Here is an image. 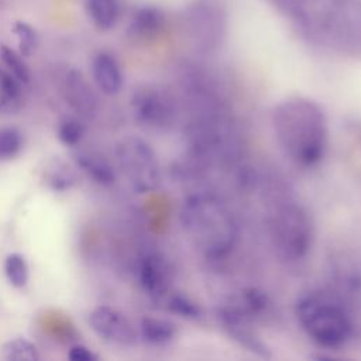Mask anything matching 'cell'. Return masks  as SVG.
I'll list each match as a JSON object with an SVG mask.
<instances>
[{"instance_id": "1", "label": "cell", "mask_w": 361, "mask_h": 361, "mask_svg": "<svg viewBox=\"0 0 361 361\" xmlns=\"http://www.w3.org/2000/svg\"><path fill=\"white\" fill-rule=\"evenodd\" d=\"M272 130L283 154L298 166L312 168L324 158L329 126L323 109L305 96H289L275 104Z\"/></svg>"}, {"instance_id": "2", "label": "cell", "mask_w": 361, "mask_h": 361, "mask_svg": "<svg viewBox=\"0 0 361 361\" xmlns=\"http://www.w3.org/2000/svg\"><path fill=\"white\" fill-rule=\"evenodd\" d=\"M180 221L192 244L207 259L226 258L237 244V221L228 206L213 193L189 196L182 204Z\"/></svg>"}, {"instance_id": "3", "label": "cell", "mask_w": 361, "mask_h": 361, "mask_svg": "<svg viewBox=\"0 0 361 361\" xmlns=\"http://www.w3.org/2000/svg\"><path fill=\"white\" fill-rule=\"evenodd\" d=\"M295 314L303 331L320 347L340 348L353 334V322L344 306L324 293L300 295Z\"/></svg>"}, {"instance_id": "4", "label": "cell", "mask_w": 361, "mask_h": 361, "mask_svg": "<svg viewBox=\"0 0 361 361\" xmlns=\"http://www.w3.org/2000/svg\"><path fill=\"white\" fill-rule=\"evenodd\" d=\"M271 241L286 261H300L307 257L314 241V226L307 210L295 203L279 204L269 217Z\"/></svg>"}, {"instance_id": "5", "label": "cell", "mask_w": 361, "mask_h": 361, "mask_svg": "<svg viewBox=\"0 0 361 361\" xmlns=\"http://www.w3.org/2000/svg\"><path fill=\"white\" fill-rule=\"evenodd\" d=\"M309 34L341 51H360L361 3L358 0H331L323 11L314 14Z\"/></svg>"}, {"instance_id": "6", "label": "cell", "mask_w": 361, "mask_h": 361, "mask_svg": "<svg viewBox=\"0 0 361 361\" xmlns=\"http://www.w3.org/2000/svg\"><path fill=\"white\" fill-rule=\"evenodd\" d=\"M120 169L138 193L154 192L161 183V165L154 148L138 137H128L116 147Z\"/></svg>"}, {"instance_id": "7", "label": "cell", "mask_w": 361, "mask_h": 361, "mask_svg": "<svg viewBox=\"0 0 361 361\" xmlns=\"http://www.w3.org/2000/svg\"><path fill=\"white\" fill-rule=\"evenodd\" d=\"M183 23L197 48L213 51L226 35V8L220 0H192L183 10Z\"/></svg>"}, {"instance_id": "8", "label": "cell", "mask_w": 361, "mask_h": 361, "mask_svg": "<svg viewBox=\"0 0 361 361\" xmlns=\"http://www.w3.org/2000/svg\"><path fill=\"white\" fill-rule=\"evenodd\" d=\"M130 106L135 120L154 130L172 127L178 117V104L173 96L155 85H142L134 89Z\"/></svg>"}, {"instance_id": "9", "label": "cell", "mask_w": 361, "mask_h": 361, "mask_svg": "<svg viewBox=\"0 0 361 361\" xmlns=\"http://www.w3.org/2000/svg\"><path fill=\"white\" fill-rule=\"evenodd\" d=\"M89 322L93 331L110 343L133 345L140 337L131 320L124 313L110 306H97L93 309Z\"/></svg>"}, {"instance_id": "10", "label": "cell", "mask_w": 361, "mask_h": 361, "mask_svg": "<svg viewBox=\"0 0 361 361\" xmlns=\"http://www.w3.org/2000/svg\"><path fill=\"white\" fill-rule=\"evenodd\" d=\"M137 279L142 290L155 300H162L172 282V272L168 261L158 252H145L137 264Z\"/></svg>"}, {"instance_id": "11", "label": "cell", "mask_w": 361, "mask_h": 361, "mask_svg": "<svg viewBox=\"0 0 361 361\" xmlns=\"http://www.w3.org/2000/svg\"><path fill=\"white\" fill-rule=\"evenodd\" d=\"M65 99L71 107L85 118H92L97 113V97L79 71H69L63 85Z\"/></svg>"}, {"instance_id": "12", "label": "cell", "mask_w": 361, "mask_h": 361, "mask_svg": "<svg viewBox=\"0 0 361 361\" xmlns=\"http://www.w3.org/2000/svg\"><path fill=\"white\" fill-rule=\"evenodd\" d=\"M165 27V14L155 6L137 8L128 24V35L137 41L154 39Z\"/></svg>"}, {"instance_id": "13", "label": "cell", "mask_w": 361, "mask_h": 361, "mask_svg": "<svg viewBox=\"0 0 361 361\" xmlns=\"http://www.w3.org/2000/svg\"><path fill=\"white\" fill-rule=\"evenodd\" d=\"M92 73L97 87L109 96L117 94L123 87V72L117 59L109 52H99L92 62Z\"/></svg>"}, {"instance_id": "14", "label": "cell", "mask_w": 361, "mask_h": 361, "mask_svg": "<svg viewBox=\"0 0 361 361\" xmlns=\"http://www.w3.org/2000/svg\"><path fill=\"white\" fill-rule=\"evenodd\" d=\"M75 162L93 182L102 186H110L116 180V171L110 161L96 151H78Z\"/></svg>"}, {"instance_id": "15", "label": "cell", "mask_w": 361, "mask_h": 361, "mask_svg": "<svg viewBox=\"0 0 361 361\" xmlns=\"http://www.w3.org/2000/svg\"><path fill=\"white\" fill-rule=\"evenodd\" d=\"M176 324L158 317H144L138 326V336L148 344L165 345L176 337Z\"/></svg>"}, {"instance_id": "16", "label": "cell", "mask_w": 361, "mask_h": 361, "mask_svg": "<svg viewBox=\"0 0 361 361\" xmlns=\"http://www.w3.org/2000/svg\"><path fill=\"white\" fill-rule=\"evenodd\" d=\"M86 10L97 30L109 31L120 18L121 3L120 0H86Z\"/></svg>"}, {"instance_id": "17", "label": "cell", "mask_w": 361, "mask_h": 361, "mask_svg": "<svg viewBox=\"0 0 361 361\" xmlns=\"http://www.w3.org/2000/svg\"><path fill=\"white\" fill-rule=\"evenodd\" d=\"M21 83L6 71L0 69V113L13 114L16 113L23 102Z\"/></svg>"}, {"instance_id": "18", "label": "cell", "mask_w": 361, "mask_h": 361, "mask_svg": "<svg viewBox=\"0 0 361 361\" xmlns=\"http://www.w3.org/2000/svg\"><path fill=\"white\" fill-rule=\"evenodd\" d=\"M162 300L165 302V307L171 313H173L182 319L197 320L203 316L202 307L193 299H190L189 296H186L183 293H176V292L168 293Z\"/></svg>"}, {"instance_id": "19", "label": "cell", "mask_w": 361, "mask_h": 361, "mask_svg": "<svg viewBox=\"0 0 361 361\" xmlns=\"http://www.w3.org/2000/svg\"><path fill=\"white\" fill-rule=\"evenodd\" d=\"M3 355L10 361H38V348L30 340L24 337H16L8 340L3 345Z\"/></svg>"}, {"instance_id": "20", "label": "cell", "mask_w": 361, "mask_h": 361, "mask_svg": "<svg viewBox=\"0 0 361 361\" xmlns=\"http://www.w3.org/2000/svg\"><path fill=\"white\" fill-rule=\"evenodd\" d=\"M0 58L3 61V63L7 66L8 72L21 83V85H27L30 83L31 79V73L30 69L27 66V63L23 59V55L14 49H11L10 47L1 44L0 45Z\"/></svg>"}, {"instance_id": "21", "label": "cell", "mask_w": 361, "mask_h": 361, "mask_svg": "<svg viewBox=\"0 0 361 361\" xmlns=\"http://www.w3.org/2000/svg\"><path fill=\"white\" fill-rule=\"evenodd\" d=\"M4 274L14 288H24L28 282V264L24 255L11 252L4 259Z\"/></svg>"}, {"instance_id": "22", "label": "cell", "mask_w": 361, "mask_h": 361, "mask_svg": "<svg viewBox=\"0 0 361 361\" xmlns=\"http://www.w3.org/2000/svg\"><path fill=\"white\" fill-rule=\"evenodd\" d=\"M13 31L18 41V51L23 56H31L38 45L37 31L25 21H17L13 27Z\"/></svg>"}, {"instance_id": "23", "label": "cell", "mask_w": 361, "mask_h": 361, "mask_svg": "<svg viewBox=\"0 0 361 361\" xmlns=\"http://www.w3.org/2000/svg\"><path fill=\"white\" fill-rule=\"evenodd\" d=\"M23 147V135L14 127L0 130V161L14 158Z\"/></svg>"}, {"instance_id": "24", "label": "cell", "mask_w": 361, "mask_h": 361, "mask_svg": "<svg viewBox=\"0 0 361 361\" xmlns=\"http://www.w3.org/2000/svg\"><path fill=\"white\" fill-rule=\"evenodd\" d=\"M85 134L83 124L76 118H63L56 130L58 140L66 147H75L80 142Z\"/></svg>"}, {"instance_id": "25", "label": "cell", "mask_w": 361, "mask_h": 361, "mask_svg": "<svg viewBox=\"0 0 361 361\" xmlns=\"http://www.w3.org/2000/svg\"><path fill=\"white\" fill-rule=\"evenodd\" d=\"M75 180L76 178L69 169L56 168V171H52L48 182L54 190H68L75 183Z\"/></svg>"}, {"instance_id": "26", "label": "cell", "mask_w": 361, "mask_h": 361, "mask_svg": "<svg viewBox=\"0 0 361 361\" xmlns=\"http://www.w3.org/2000/svg\"><path fill=\"white\" fill-rule=\"evenodd\" d=\"M68 358L71 361H96L97 355L86 345L76 344V345L71 347V350L68 353Z\"/></svg>"}]
</instances>
